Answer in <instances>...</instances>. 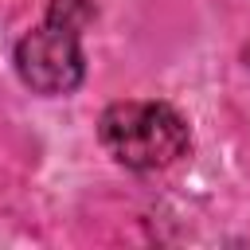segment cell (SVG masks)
Segmentation results:
<instances>
[{
  "instance_id": "1",
  "label": "cell",
  "mask_w": 250,
  "mask_h": 250,
  "mask_svg": "<svg viewBox=\"0 0 250 250\" xmlns=\"http://www.w3.org/2000/svg\"><path fill=\"white\" fill-rule=\"evenodd\" d=\"M94 4L90 0H51L47 16L16 43V74L31 94L43 98H66L86 78V51H82V27L90 23Z\"/></svg>"
},
{
  "instance_id": "2",
  "label": "cell",
  "mask_w": 250,
  "mask_h": 250,
  "mask_svg": "<svg viewBox=\"0 0 250 250\" xmlns=\"http://www.w3.org/2000/svg\"><path fill=\"white\" fill-rule=\"evenodd\" d=\"M98 141L113 156V164L129 172H160L188 156L191 125L168 102H113L98 117Z\"/></svg>"
}]
</instances>
